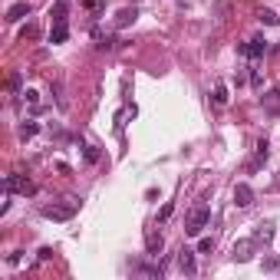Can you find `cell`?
<instances>
[{
    "label": "cell",
    "instance_id": "obj_20",
    "mask_svg": "<svg viewBox=\"0 0 280 280\" xmlns=\"http://www.w3.org/2000/svg\"><path fill=\"white\" fill-rule=\"evenodd\" d=\"M82 158H86V162H99L96 145H82Z\"/></svg>",
    "mask_w": 280,
    "mask_h": 280
},
{
    "label": "cell",
    "instance_id": "obj_27",
    "mask_svg": "<svg viewBox=\"0 0 280 280\" xmlns=\"http://www.w3.org/2000/svg\"><path fill=\"white\" fill-rule=\"evenodd\" d=\"M53 257V248H40V260H50Z\"/></svg>",
    "mask_w": 280,
    "mask_h": 280
},
{
    "label": "cell",
    "instance_id": "obj_22",
    "mask_svg": "<svg viewBox=\"0 0 280 280\" xmlns=\"http://www.w3.org/2000/svg\"><path fill=\"white\" fill-rule=\"evenodd\" d=\"M82 7H89V10H96V14H99L106 4H102V0H82Z\"/></svg>",
    "mask_w": 280,
    "mask_h": 280
},
{
    "label": "cell",
    "instance_id": "obj_7",
    "mask_svg": "<svg viewBox=\"0 0 280 280\" xmlns=\"http://www.w3.org/2000/svg\"><path fill=\"white\" fill-rule=\"evenodd\" d=\"M254 244L257 240H238V244H234V260H240V264H244V260H250V257H254Z\"/></svg>",
    "mask_w": 280,
    "mask_h": 280
},
{
    "label": "cell",
    "instance_id": "obj_8",
    "mask_svg": "<svg viewBox=\"0 0 280 280\" xmlns=\"http://www.w3.org/2000/svg\"><path fill=\"white\" fill-rule=\"evenodd\" d=\"M162 248H165L162 234H155V231L145 234V250H148V257H158V254H162Z\"/></svg>",
    "mask_w": 280,
    "mask_h": 280
},
{
    "label": "cell",
    "instance_id": "obj_13",
    "mask_svg": "<svg viewBox=\"0 0 280 280\" xmlns=\"http://www.w3.org/2000/svg\"><path fill=\"white\" fill-rule=\"evenodd\" d=\"M257 20H260L264 26H277V24H280V16L274 14V10H267V7H264V10H257Z\"/></svg>",
    "mask_w": 280,
    "mask_h": 280
},
{
    "label": "cell",
    "instance_id": "obj_3",
    "mask_svg": "<svg viewBox=\"0 0 280 280\" xmlns=\"http://www.w3.org/2000/svg\"><path fill=\"white\" fill-rule=\"evenodd\" d=\"M4 188H10V192H16V194H36V184L24 175H7L4 178Z\"/></svg>",
    "mask_w": 280,
    "mask_h": 280
},
{
    "label": "cell",
    "instance_id": "obj_14",
    "mask_svg": "<svg viewBox=\"0 0 280 280\" xmlns=\"http://www.w3.org/2000/svg\"><path fill=\"white\" fill-rule=\"evenodd\" d=\"M36 132H40V126H36V122H24V126L16 128V136L24 138V142H26V138H33V136H36Z\"/></svg>",
    "mask_w": 280,
    "mask_h": 280
},
{
    "label": "cell",
    "instance_id": "obj_17",
    "mask_svg": "<svg viewBox=\"0 0 280 280\" xmlns=\"http://www.w3.org/2000/svg\"><path fill=\"white\" fill-rule=\"evenodd\" d=\"M228 99H231V96H228V86L218 82V86H214V106H228Z\"/></svg>",
    "mask_w": 280,
    "mask_h": 280
},
{
    "label": "cell",
    "instance_id": "obj_16",
    "mask_svg": "<svg viewBox=\"0 0 280 280\" xmlns=\"http://www.w3.org/2000/svg\"><path fill=\"white\" fill-rule=\"evenodd\" d=\"M264 106H267L270 112L280 109V89H270V92H267V96H264Z\"/></svg>",
    "mask_w": 280,
    "mask_h": 280
},
{
    "label": "cell",
    "instance_id": "obj_11",
    "mask_svg": "<svg viewBox=\"0 0 280 280\" xmlns=\"http://www.w3.org/2000/svg\"><path fill=\"white\" fill-rule=\"evenodd\" d=\"M70 40V26H66V20L63 24H53V30H50V43H66Z\"/></svg>",
    "mask_w": 280,
    "mask_h": 280
},
{
    "label": "cell",
    "instance_id": "obj_15",
    "mask_svg": "<svg viewBox=\"0 0 280 280\" xmlns=\"http://www.w3.org/2000/svg\"><path fill=\"white\" fill-rule=\"evenodd\" d=\"M50 16H53V24H63L66 20V0H56V7L50 10Z\"/></svg>",
    "mask_w": 280,
    "mask_h": 280
},
{
    "label": "cell",
    "instance_id": "obj_24",
    "mask_svg": "<svg viewBox=\"0 0 280 280\" xmlns=\"http://www.w3.org/2000/svg\"><path fill=\"white\" fill-rule=\"evenodd\" d=\"M7 86L14 89V92H16V89H20V72H10V80H7Z\"/></svg>",
    "mask_w": 280,
    "mask_h": 280
},
{
    "label": "cell",
    "instance_id": "obj_18",
    "mask_svg": "<svg viewBox=\"0 0 280 280\" xmlns=\"http://www.w3.org/2000/svg\"><path fill=\"white\" fill-rule=\"evenodd\" d=\"M136 270L145 274V277H162V264H138Z\"/></svg>",
    "mask_w": 280,
    "mask_h": 280
},
{
    "label": "cell",
    "instance_id": "obj_12",
    "mask_svg": "<svg viewBox=\"0 0 280 280\" xmlns=\"http://www.w3.org/2000/svg\"><path fill=\"white\" fill-rule=\"evenodd\" d=\"M254 240L257 244H270L274 240V224H260V228L254 231Z\"/></svg>",
    "mask_w": 280,
    "mask_h": 280
},
{
    "label": "cell",
    "instance_id": "obj_5",
    "mask_svg": "<svg viewBox=\"0 0 280 280\" xmlns=\"http://www.w3.org/2000/svg\"><path fill=\"white\" fill-rule=\"evenodd\" d=\"M234 204H238V208H250V204H254V188H250L248 182L234 184Z\"/></svg>",
    "mask_w": 280,
    "mask_h": 280
},
{
    "label": "cell",
    "instance_id": "obj_10",
    "mask_svg": "<svg viewBox=\"0 0 280 280\" xmlns=\"http://www.w3.org/2000/svg\"><path fill=\"white\" fill-rule=\"evenodd\" d=\"M136 16H138V10H136V7H122V10H119V16H116V26L122 30V26L136 24Z\"/></svg>",
    "mask_w": 280,
    "mask_h": 280
},
{
    "label": "cell",
    "instance_id": "obj_25",
    "mask_svg": "<svg viewBox=\"0 0 280 280\" xmlns=\"http://www.w3.org/2000/svg\"><path fill=\"white\" fill-rule=\"evenodd\" d=\"M277 267H280L277 257H267V260H264V270H277Z\"/></svg>",
    "mask_w": 280,
    "mask_h": 280
},
{
    "label": "cell",
    "instance_id": "obj_21",
    "mask_svg": "<svg viewBox=\"0 0 280 280\" xmlns=\"http://www.w3.org/2000/svg\"><path fill=\"white\" fill-rule=\"evenodd\" d=\"M33 36H36V26H33V24H26L24 30H20V40H33Z\"/></svg>",
    "mask_w": 280,
    "mask_h": 280
},
{
    "label": "cell",
    "instance_id": "obj_9",
    "mask_svg": "<svg viewBox=\"0 0 280 280\" xmlns=\"http://www.w3.org/2000/svg\"><path fill=\"white\" fill-rule=\"evenodd\" d=\"M24 16H30V4H26V0H20V4H14V7L7 10V20H10V24H20Z\"/></svg>",
    "mask_w": 280,
    "mask_h": 280
},
{
    "label": "cell",
    "instance_id": "obj_28",
    "mask_svg": "<svg viewBox=\"0 0 280 280\" xmlns=\"http://www.w3.org/2000/svg\"><path fill=\"white\" fill-rule=\"evenodd\" d=\"M277 184H280V178H277Z\"/></svg>",
    "mask_w": 280,
    "mask_h": 280
},
{
    "label": "cell",
    "instance_id": "obj_6",
    "mask_svg": "<svg viewBox=\"0 0 280 280\" xmlns=\"http://www.w3.org/2000/svg\"><path fill=\"white\" fill-rule=\"evenodd\" d=\"M178 270H182L184 277H194V274H198V264H194V250H188V248L178 250Z\"/></svg>",
    "mask_w": 280,
    "mask_h": 280
},
{
    "label": "cell",
    "instance_id": "obj_1",
    "mask_svg": "<svg viewBox=\"0 0 280 280\" xmlns=\"http://www.w3.org/2000/svg\"><path fill=\"white\" fill-rule=\"evenodd\" d=\"M76 211H80V201H76V198H66V201H56V204H43L40 214L46 218V221H70Z\"/></svg>",
    "mask_w": 280,
    "mask_h": 280
},
{
    "label": "cell",
    "instance_id": "obj_19",
    "mask_svg": "<svg viewBox=\"0 0 280 280\" xmlns=\"http://www.w3.org/2000/svg\"><path fill=\"white\" fill-rule=\"evenodd\" d=\"M214 250V238H201L198 240V254H211Z\"/></svg>",
    "mask_w": 280,
    "mask_h": 280
},
{
    "label": "cell",
    "instance_id": "obj_2",
    "mask_svg": "<svg viewBox=\"0 0 280 280\" xmlns=\"http://www.w3.org/2000/svg\"><path fill=\"white\" fill-rule=\"evenodd\" d=\"M208 221H211V208L208 204H198V208L188 214V224H184V234L188 238H198L204 228H208Z\"/></svg>",
    "mask_w": 280,
    "mask_h": 280
},
{
    "label": "cell",
    "instance_id": "obj_23",
    "mask_svg": "<svg viewBox=\"0 0 280 280\" xmlns=\"http://www.w3.org/2000/svg\"><path fill=\"white\" fill-rule=\"evenodd\" d=\"M24 96H26V102H30V106H33V109H36V106H40V96H36V92H33V89H26Z\"/></svg>",
    "mask_w": 280,
    "mask_h": 280
},
{
    "label": "cell",
    "instance_id": "obj_26",
    "mask_svg": "<svg viewBox=\"0 0 280 280\" xmlns=\"http://www.w3.org/2000/svg\"><path fill=\"white\" fill-rule=\"evenodd\" d=\"M168 218H172V201H168L165 208H162V214H158V221H168Z\"/></svg>",
    "mask_w": 280,
    "mask_h": 280
},
{
    "label": "cell",
    "instance_id": "obj_4",
    "mask_svg": "<svg viewBox=\"0 0 280 280\" xmlns=\"http://www.w3.org/2000/svg\"><path fill=\"white\" fill-rule=\"evenodd\" d=\"M238 53H240V56H248V60H260V56L267 53V40H260V36H254V40L240 43V46H238Z\"/></svg>",
    "mask_w": 280,
    "mask_h": 280
}]
</instances>
